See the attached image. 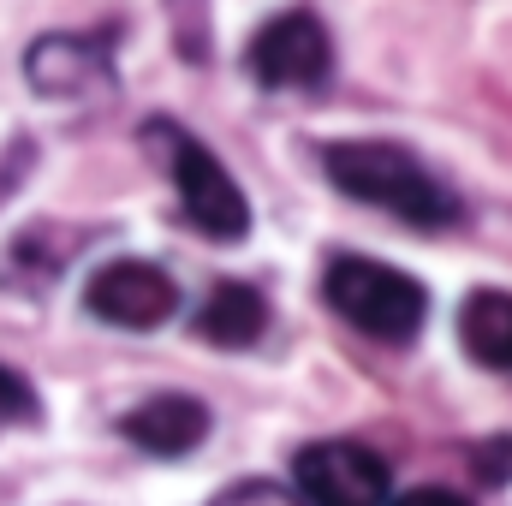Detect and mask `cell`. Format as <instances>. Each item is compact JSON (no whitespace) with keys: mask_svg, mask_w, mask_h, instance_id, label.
Listing matches in <instances>:
<instances>
[{"mask_svg":"<svg viewBox=\"0 0 512 506\" xmlns=\"http://www.w3.org/2000/svg\"><path fill=\"white\" fill-rule=\"evenodd\" d=\"M24 78L48 102H96L114 96V60L96 36H42L24 54Z\"/></svg>","mask_w":512,"mask_h":506,"instance_id":"52a82bcc","label":"cell"},{"mask_svg":"<svg viewBox=\"0 0 512 506\" xmlns=\"http://www.w3.org/2000/svg\"><path fill=\"white\" fill-rule=\"evenodd\" d=\"M387 506H471L465 495H453V489H411V495H399V501Z\"/></svg>","mask_w":512,"mask_h":506,"instance_id":"5bb4252c","label":"cell"},{"mask_svg":"<svg viewBox=\"0 0 512 506\" xmlns=\"http://www.w3.org/2000/svg\"><path fill=\"white\" fill-rule=\"evenodd\" d=\"M84 304H90L96 322H114V328L143 334V328H161L179 310V286H173L167 268H155L143 256H120V262H108V268L90 274Z\"/></svg>","mask_w":512,"mask_h":506,"instance_id":"8992f818","label":"cell"},{"mask_svg":"<svg viewBox=\"0 0 512 506\" xmlns=\"http://www.w3.org/2000/svg\"><path fill=\"white\" fill-rule=\"evenodd\" d=\"M292 483L304 506H387V459L364 441H310L292 459Z\"/></svg>","mask_w":512,"mask_h":506,"instance_id":"5b68a950","label":"cell"},{"mask_svg":"<svg viewBox=\"0 0 512 506\" xmlns=\"http://www.w3.org/2000/svg\"><path fill=\"white\" fill-rule=\"evenodd\" d=\"M120 435L155 459H179L209 441V405L191 393H149L143 405H131L120 417Z\"/></svg>","mask_w":512,"mask_h":506,"instance_id":"ba28073f","label":"cell"},{"mask_svg":"<svg viewBox=\"0 0 512 506\" xmlns=\"http://www.w3.org/2000/svg\"><path fill=\"white\" fill-rule=\"evenodd\" d=\"M322 292L340 322H352L358 334L387 340V346H405L429 316V292L405 268H387L376 256H334L322 274Z\"/></svg>","mask_w":512,"mask_h":506,"instance_id":"7a4b0ae2","label":"cell"},{"mask_svg":"<svg viewBox=\"0 0 512 506\" xmlns=\"http://www.w3.org/2000/svg\"><path fill=\"white\" fill-rule=\"evenodd\" d=\"M459 340L483 370H512V292H471L459 304Z\"/></svg>","mask_w":512,"mask_h":506,"instance_id":"30bf717a","label":"cell"},{"mask_svg":"<svg viewBox=\"0 0 512 506\" xmlns=\"http://www.w3.org/2000/svg\"><path fill=\"white\" fill-rule=\"evenodd\" d=\"M12 423H36V393L18 370L0 364V429H12Z\"/></svg>","mask_w":512,"mask_h":506,"instance_id":"8fae6325","label":"cell"},{"mask_svg":"<svg viewBox=\"0 0 512 506\" xmlns=\"http://www.w3.org/2000/svg\"><path fill=\"white\" fill-rule=\"evenodd\" d=\"M173 6V36H179V48H185V60H209V36L191 24V12H197V0H167Z\"/></svg>","mask_w":512,"mask_h":506,"instance_id":"4fadbf2b","label":"cell"},{"mask_svg":"<svg viewBox=\"0 0 512 506\" xmlns=\"http://www.w3.org/2000/svg\"><path fill=\"white\" fill-rule=\"evenodd\" d=\"M143 137H149L155 149H167V167H173L185 221H191L197 233L221 239V245H239V239L251 233V203H245L239 179L227 173V161H221L209 143H197L185 126H173V120H149Z\"/></svg>","mask_w":512,"mask_h":506,"instance_id":"3957f363","label":"cell"},{"mask_svg":"<svg viewBox=\"0 0 512 506\" xmlns=\"http://www.w3.org/2000/svg\"><path fill=\"white\" fill-rule=\"evenodd\" d=\"M197 340L203 346H221V352H245L262 340L268 328V298L256 292L251 280H215L209 298L197 304Z\"/></svg>","mask_w":512,"mask_h":506,"instance_id":"9c48e42d","label":"cell"},{"mask_svg":"<svg viewBox=\"0 0 512 506\" xmlns=\"http://www.w3.org/2000/svg\"><path fill=\"white\" fill-rule=\"evenodd\" d=\"M328 66H334V36L304 6L268 18L251 36V48H245V72L262 90H310V84L328 78Z\"/></svg>","mask_w":512,"mask_h":506,"instance_id":"277c9868","label":"cell"},{"mask_svg":"<svg viewBox=\"0 0 512 506\" xmlns=\"http://www.w3.org/2000/svg\"><path fill=\"white\" fill-rule=\"evenodd\" d=\"M209 506H304L292 489H280V483H233L227 495H215Z\"/></svg>","mask_w":512,"mask_h":506,"instance_id":"7c38bea8","label":"cell"},{"mask_svg":"<svg viewBox=\"0 0 512 506\" xmlns=\"http://www.w3.org/2000/svg\"><path fill=\"white\" fill-rule=\"evenodd\" d=\"M322 173L334 191H346L352 203H370L405 227H423V233H441L459 221V197L405 149V143H387V137H346V143H328L322 149Z\"/></svg>","mask_w":512,"mask_h":506,"instance_id":"6da1fadb","label":"cell"}]
</instances>
